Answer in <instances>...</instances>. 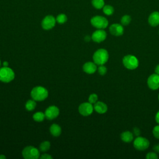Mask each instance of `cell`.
I'll return each mask as SVG.
<instances>
[{
  "mask_svg": "<svg viewBox=\"0 0 159 159\" xmlns=\"http://www.w3.org/2000/svg\"><path fill=\"white\" fill-rule=\"evenodd\" d=\"M48 95V92L46 88L42 86H35L34 87L31 92L30 96L32 99L35 101H42L45 100Z\"/></svg>",
  "mask_w": 159,
  "mask_h": 159,
  "instance_id": "cell-1",
  "label": "cell"
},
{
  "mask_svg": "<svg viewBox=\"0 0 159 159\" xmlns=\"http://www.w3.org/2000/svg\"><path fill=\"white\" fill-rule=\"evenodd\" d=\"M109 58V53L106 49L99 48L97 50L93 56L94 62L98 65L105 64Z\"/></svg>",
  "mask_w": 159,
  "mask_h": 159,
  "instance_id": "cell-2",
  "label": "cell"
},
{
  "mask_svg": "<svg viewBox=\"0 0 159 159\" xmlns=\"http://www.w3.org/2000/svg\"><path fill=\"white\" fill-rule=\"evenodd\" d=\"M15 74L14 71L8 66L0 68V81L3 83H9L14 80Z\"/></svg>",
  "mask_w": 159,
  "mask_h": 159,
  "instance_id": "cell-3",
  "label": "cell"
},
{
  "mask_svg": "<svg viewBox=\"0 0 159 159\" xmlns=\"http://www.w3.org/2000/svg\"><path fill=\"white\" fill-rule=\"evenodd\" d=\"M124 66L129 70H134L139 66L138 59L132 55H127L122 59Z\"/></svg>",
  "mask_w": 159,
  "mask_h": 159,
  "instance_id": "cell-4",
  "label": "cell"
},
{
  "mask_svg": "<svg viewBox=\"0 0 159 159\" xmlns=\"http://www.w3.org/2000/svg\"><path fill=\"white\" fill-rule=\"evenodd\" d=\"M22 155L25 159H37L40 157L39 151L33 146L25 147L22 152Z\"/></svg>",
  "mask_w": 159,
  "mask_h": 159,
  "instance_id": "cell-5",
  "label": "cell"
},
{
  "mask_svg": "<svg viewBox=\"0 0 159 159\" xmlns=\"http://www.w3.org/2000/svg\"><path fill=\"white\" fill-rule=\"evenodd\" d=\"M91 24L93 27L98 29H104L107 27L108 20L104 17L96 16L91 18Z\"/></svg>",
  "mask_w": 159,
  "mask_h": 159,
  "instance_id": "cell-6",
  "label": "cell"
},
{
  "mask_svg": "<svg viewBox=\"0 0 159 159\" xmlns=\"http://www.w3.org/2000/svg\"><path fill=\"white\" fill-rule=\"evenodd\" d=\"M150 145V142L147 139L142 137H137L134 141L133 145L134 148L140 151L146 150Z\"/></svg>",
  "mask_w": 159,
  "mask_h": 159,
  "instance_id": "cell-7",
  "label": "cell"
},
{
  "mask_svg": "<svg viewBox=\"0 0 159 159\" xmlns=\"http://www.w3.org/2000/svg\"><path fill=\"white\" fill-rule=\"evenodd\" d=\"M94 107L90 102H83L79 106L78 111L80 114L83 116L91 115L93 112Z\"/></svg>",
  "mask_w": 159,
  "mask_h": 159,
  "instance_id": "cell-8",
  "label": "cell"
},
{
  "mask_svg": "<svg viewBox=\"0 0 159 159\" xmlns=\"http://www.w3.org/2000/svg\"><path fill=\"white\" fill-rule=\"evenodd\" d=\"M147 85L152 90H157L159 88V75L155 73L151 75L147 79Z\"/></svg>",
  "mask_w": 159,
  "mask_h": 159,
  "instance_id": "cell-9",
  "label": "cell"
},
{
  "mask_svg": "<svg viewBox=\"0 0 159 159\" xmlns=\"http://www.w3.org/2000/svg\"><path fill=\"white\" fill-rule=\"evenodd\" d=\"M56 23V19L53 16L48 15L44 17L42 21V27L45 30H50L52 29Z\"/></svg>",
  "mask_w": 159,
  "mask_h": 159,
  "instance_id": "cell-10",
  "label": "cell"
},
{
  "mask_svg": "<svg viewBox=\"0 0 159 159\" xmlns=\"http://www.w3.org/2000/svg\"><path fill=\"white\" fill-rule=\"evenodd\" d=\"M60 111L59 109L55 106H50L46 109L45 112V117L49 120H52L58 117Z\"/></svg>",
  "mask_w": 159,
  "mask_h": 159,
  "instance_id": "cell-11",
  "label": "cell"
},
{
  "mask_svg": "<svg viewBox=\"0 0 159 159\" xmlns=\"http://www.w3.org/2000/svg\"><path fill=\"white\" fill-rule=\"evenodd\" d=\"M107 37V34L106 31L102 29H98L94 31L91 36L92 40L97 43H100L103 42Z\"/></svg>",
  "mask_w": 159,
  "mask_h": 159,
  "instance_id": "cell-12",
  "label": "cell"
},
{
  "mask_svg": "<svg viewBox=\"0 0 159 159\" xmlns=\"http://www.w3.org/2000/svg\"><path fill=\"white\" fill-rule=\"evenodd\" d=\"M109 32L112 35L120 36L124 34V28L119 24H113L109 27Z\"/></svg>",
  "mask_w": 159,
  "mask_h": 159,
  "instance_id": "cell-13",
  "label": "cell"
},
{
  "mask_svg": "<svg viewBox=\"0 0 159 159\" xmlns=\"http://www.w3.org/2000/svg\"><path fill=\"white\" fill-rule=\"evenodd\" d=\"M83 70L85 73L88 74H93L97 70L96 64L94 62L93 63L91 61L86 62L83 65Z\"/></svg>",
  "mask_w": 159,
  "mask_h": 159,
  "instance_id": "cell-14",
  "label": "cell"
},
{
  "mask_svg": "<svg viewBox=\"0 0 159 159\" xmlns=\"http://www.w3.org/2000/svg\"><path fill=\"white\" fill-rule=\"evenodd\" d=\"M148 24L152 27H156L159 24V12L157 11L153 12L148 17Z\"/></svg>",
  "mask_w": 159,
  "mask_h": 159,
  "instance_id": "cell-15",
  "label": "cell"
},
{
  "mask_svg": "<svg viewBox=\"0 0 159 159\" xmlns=\"http://www.w3.org/2000/svg\"><path fill=\"white\" fill-rule=\"evenodd\" d=\"M93 107L95 111L99 114H104L107 111V105L104 102L101 101L96 102L94 104Z\"/></svg>",
  "mask_w": 159,
  "mask_h": 159,
  "instance_id": "cell-16",
  "label": "cell"
},
{
  "mask_svg": "<svg viewBox=\"0 0 159 159\" xmlns=\"http://www.w3.org/2000/svg\"><path fill=\"white\" fill-rule=\"evenodd\" d=\"M121 140L126 143L130 142L134 139V134L130 131H125L123 132L120 134Z\"/></svg>",
  "mask_w": 159,
  "mask_h": 159,
  "instance_id": "cell-17",
  "label": "cell"
},
{
  "mask_svg": "<svg viewBox=\"0 0 159 159\" xmlns=\"http://www.w3.org/2000/svg\"><path fill=\"white\" fill-rule=\"evenodd\" d=\"M50 132L52 135L58 137L61 133V129L59 125L57 124H53L50 127Z\"/></svg>",
  "mask_w": 159,
  "mask_h": 159,
  "instance_id": "cell-18",
  "label": "cell"
},
{
  "mask_svg": "<svg viewBox=\"0 0 159 159\" xmlns=\"http://www.w3.org/2000/svg\"><path fill=\"white\" fill-rule=\"evenodd\" d=\"M45 117V114H43L42 112H37L33 115L34 120L37 122L43 121Z\"/></svg>",
  "mask_w": 159,
  "mask_h": 159,
  "instance_id": "cell-19",
  "label": "cell"
},
{
  "mask_svg": "<svg viewBox=\"0 0 159 159\" xmlns=\"http://www.w3.org/2000/svg\"><path fill=\"white\" fill-rule=\"evenodd\" d=\"M25 109L27 110V111H32L34 110L35 107H36V102L35 101V100H29L26 102L25 103Z\"/></svg>",
  "mask_w": 159,
  "mask_h": 159,
  "instance_id": "cell-20",
  "label": "cell"
},
{
  "mask_svg": "<svg viewBox=\"0 0 159 159\" xmlns=\"http://www.w3.org/2000/svg\"><path fill=\"white\" fill-rule=\"evenodd\" d=\"M92 4L96 9H100L104 7V0H92Z\"/></svg>",
  "mask_w": 159,
  "mask_h": 159,
  "instance_id": "cell-21",
  "label": "cell"
},
{
  "mask_svg": "<svg viewBox=\"0 0 159 159\" xmlns=\"http://www.w3.org/2000/svg\"><path fill=\"white\" fill-rule=\"evenodd\" d=\"M103 9V12L104 13L107 15V16H111L112 15L114 12V7L110 5H106L104 6V7H102Z\"/></svg>",
  "mask_w": 159,
  "mask_h": 159,
  "instance_id": "cell-22",
  "label": "cell"
},
{
  "mask_svg": "<svg viewBox=\"0 0 159 159\" xmlns=\"http://www.w3.org/2000/svg\"><path fill=\"white\" fill-rule=\"evenodd\" d=\"M40 150L41 152H46L50 148V143L48 141H44L40 145Z\"/></svg>",
  "mask_w": 159,
  "mask_h": 159,
  "instance_id": "cell-23",
  "label": "cell"
},
{
  "mask_svg": "<svg viewBox=\"0 0 159 159\" xmlns=\"http://www.w3.org/2000/svg\"><path fill=\"white\" fill-rule=\"evenodd\" d=\"M67 20V16L65 14H60L57 16L56 21L59 24H64Z\"/></svg>",
  "mask_w": 159,
  "mask_h": 159,
  "instance_id": "cell-24",
  "label": "cell"
},
{
  "mask_svg": "<svg viewBox=\"0 0 159 159\" xmlns=\"http://www.w3.org/2000/svg\"><path fill=\"white\" fill-rule=\"evenodd\" d=\"M131 21V17L129 15H124L122 17L120 22L122 25H127L130 24Z\"/></svg>",
  "mask_w": 159,
  "mask_h": 159,
  "instance_id": "cell-25",
  "label": "cell"
},
{
  "mask_svg": "<svg viewBox=\"0 0 159 159\" xmlns=\"http://www.w3.org/2000/svg\"><path fill=\"white\" fill-rule=\"evenodd\" d=\"M98 98V95L95 93H93V94H90L89 96V98H88L89 102H90L91 104H94L96 102H97Z\"/></svg>",
  "mask_w": 159,
  "mask_h": 159,
  "instance_id": "cell-26",
  "label": "cell"
},
{
  "mask_svg": "<svg viewBox=\"0 0 159 159\" xmlns=\"http://www.w3.org/2000/svg\"><path fill=\"white\" fill-rule=\"evenodd\" d=\"M98 73H99V75L103 76L104 75L106 72H107V68L105 66H104L103 65H99V66L98 67Z\"/></svg>",
  "mask_w": 159,
  "mask_h": 159,
  "instance_id": "cell-27",
  "label": "cell"
},
{
  "mask_svg": "<svg viewBox=\"0 0 159 159\" xmlns=\"http://www.w3.org/2000/svg\"><path fill=\"white\" fill-rule=\"evenodd\" d=\"M153 135V136L156 138L159 139V125H156L153 127V131H152Z\"/></svg>",
  "mask_w": 159,
  "mask_h": 159,
  "instance_id": "cell-28",
  "label": "cell"
},
{
  "mask_svg": "<svg viewBox=\"0 0 159 159\" xmlns=\"http://www.w3.org/2000/svg\"><path fill=\"white\" fill-rule=\"evenodd\" d=\"M147 159H157L158 155L155 152H148L146 155Z\"/></svg>",
  "mask_w": 159,
  "mask_h": 159,
  "instance_id": "cell-29",
  "label": "cell"
},
{
  "mask_svg": "<svg viewBox=\"0 0 159 159\" xmlns=\"http://www.w3.org/2000/svg\"><path fill=\"white\" fill-rule=\"evenodd\" d=\"M40 158L41 159H51L52 158V157L51 155H50L49 154H47V153H44L42 155H41L40 157Z\"/></svg>",
  "mask_w": 159,
  "mask_h": 159,
  "instance_id": "cell-30",
  "label": "cell"
},
{
  "mask_svg": "<svg viewBox=\"0 0 159 159\" xmlns=\"http://www.w3.org/2000/svg\"><path fill=\"white\" fill-rule=\"evenodd\" d=\"M133 134L135 135H139L140 134V131L139 130V128H137V127H134L133 129Z\"/></svg>",
  "mask_w": 159,
  "mask_h": 159,
  "instance_id": "cell-31",
  "label": "cell"
},
{
  "mask_svg": "<svg viewBox=\"0 0 159 159\" xmlns=\"http://www.w3.org/2000/svg\"><path fill=\"white\" fill-rule=\"evenodd\" d=\"M153 150L155 151V153H159V143H157L155 145H154L153 147Z\"/></svg>",
  "mask_w": 159,
  "mask_h": 159,
  "instance_id": "cell-32",
  "label": "cell"
},
{
  "mask_svg": "<svg viewBox=\"0 0 159 159\" xmlns=\"http://www.w3.org/2000/svg\"><path fill=\"white\" fill-rule=\"evenodd\" d=\"M155 120L156 122L159 124V111L157 112L155 116Z\"/></svg>",
  "mask_w": 159,
  "mask_h": 159,
  "instance_id": "cell-33",
  "label": "cell"
},
{
  "mask_svg": "<svg viewBox=\"0 0 159 159\" xmlns=\"http://www.w3.org/2000/svg\"><path fill=\"white\" fill-rule=\"evenodd\" d=\"M155 73L159 75V64L156 66L155 69Z\"/></svg>",
  "mask_w": 159,
  "mask_h": 159,
  "instance_id": "cell-34",
  "label": "cell"
},
{
  "mask_svg": "<svg viewBox=\"0 0 159 159\" xmlns=\"http://www.w3.org/2000/svg\"><path fill=\"white\" fill-rule=\"evenodd\" d=\"M8 65H9V63H8L7 61H5L3 62V65H4V66H8Z\"/></svg>",
  "mask_w": 159,
  "mask_h": 159,
  "instance_id": "cell-35",
  "label": "cell"
},
{
  "mask_svg": "<svg viewBox=\"0 0 159 159\" xmlns=\"http://www.w3.org/2000/svg\"><path fill=\"white\" fill-rule=\"evenodd\" d=\"M84 40H85V41H89L90 40V37H89V36H86L85 37V38H84Z\"/></svg>",
  "mask_w": 159,
  "mask_h": 159,
  "instance_id": "cell-36",
  "label": "cell"
},
{
  "mask_svg": "<svg viewBox=\"0 0 159 159\" xmlns=\"http://www.w3.org/2000/svg\"><path fill=\"white\" fill-rule=\"evenodd\" d=\"M6 156L4 155H0V159H6Z\"/></svg>",
  "mask_w": 159,
  "mask_h": 159,
  "instance_id": "cell-37",
  "label": "cell"
},
{
  "mask_svg": "<svg viewBox=\"0 0 159 159\" xmlns=\"http://www.w3.org/2000/svg\"><path fill=\"white\" fill-rule=\"evenodd\" d=\"M1 60H0V65H1Z\"/></svg>",
  "mask_w": 159,
  "mask_h": 159,
  "instance_id": "cell-38",
  "label": "cell"
},
{
  "mask_svg": "<svg viewBox=\"0 0 159 159\" xmlns=\"http://www.w3.org/2000/svg\"><path fill=\"white\" fill-rule=\"evenodd\" d=\"M158 100H159V94H158Z\"/></svg>",
  "mask_w": 159,
  "mask_h": 159,
  "instance_id": "cell-39",
  "label": "cell"
}]
</instances>
